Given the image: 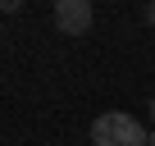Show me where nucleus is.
Listing matches in <instances>:
<instances>
[{"mask_svg": "<svg viewBox=\"0 0 155 146\" xmlns=\"http://www.w3.org/2000/svg\"><path fill=\"white\" fill-rule=\"evenodd\" d=\"M91 141L96 146H150V132L141 128V119H132L123 110H105L91 123Z\"/></svg>", "mask_w": 155, "mask_h": 146, "instance_id": "f257e3e1", "label": "nucleus"}, {"mask_svg": "<svg viewBox=\"0 0 155 146\" xmlns=\"http://www.w3.org/2000/svg\"><path fill=\"white\" fill-rule=\"evenodd\" d=\"M96 23V9L87 0H55V28L64 37H87Z\"/></svg>", "mask_w": 155, "mask_h": 146, "instance_id": "f03ea898", "label": "nucleus"}, {"mask_svg": "<svg viewBox=\"0 0 155 146\" xmlns=\"http://www.w3.org/2000/svg\"><path fill=\"white\" fill-rule=\"evenodd\" d=\"M146 18H150V23H155V5H150V9H146Z\"/></svg>", "mask_w": 155, "mask_h": 146, "instance_id": "7ed1b4c3", "label": "nucleus"}, {"mask_svg": "<svg viewBox=\"0 0 155 146\" xmlns=\"http://www.w3.org/2000/svg\"><path fill=\"white\" fill-rule=\"evenodd\" d=\"M150 146H155V132H150Z\"/></svg>", "mask_w": 155, "mask_h": 146, "instance_id": "39448f33", "label": "nucleus"}, {"mask_svg": "<svg viewBox=\"0 0 155 146\" xmlns=\"http://www.w3.org/2000/svg\"><path fill=\"white\" fill-rule=\"evenodd\" d=\"M150 123H155V96H150Z\"/></svg>", "mask_w": 155, "mask_h": 146, "instance_id": "20e7f679", "label": "nucleus"}]
</instances>
